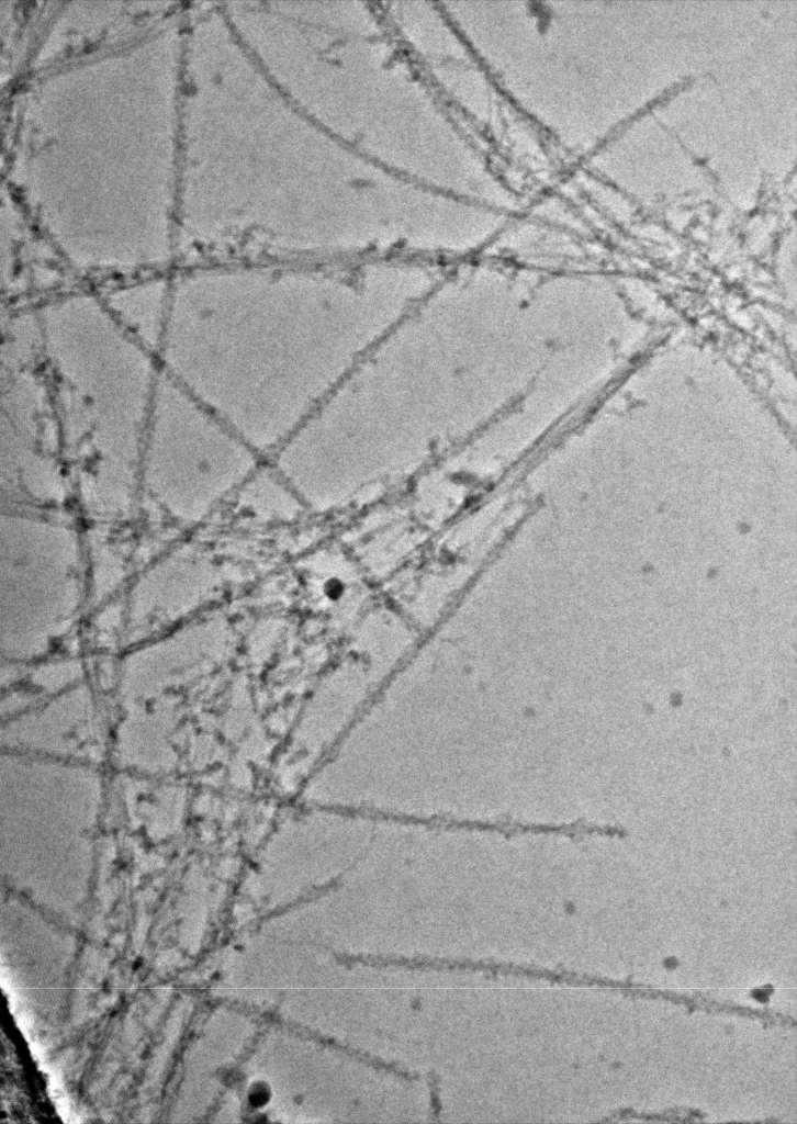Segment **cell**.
<instances>
[{"mask_svg": "<svg viewBox=\"0 0 797 1124\" xmlns=\"http://www.w3.org/2000/svg\"><path fill=\"white\" fill-rule=\"evenodd\" d=\"M418 277L361 260L188 265L172 272L160 371L271 458L380 338Z\"/></svg>", "mask_w": 797, "mask_h": 1124, "instance_id": "6da1fadb", "label": "cell"}, {"mask_svg": "<svg viewBox=\"0 0 797 1124\" xmlns=\"http://www.w3.org/2000/svg\"><path fill=\"white\" fill-rule=\"evenodd\" d=\"M35 307L63 459L74 469L86 510L123 516L141 484L161 373L157 357L115 323L97 292L68 289Z\"/></svg>", "mask_w": 797, "mask_h": 1124, "instance_id": "7a4b0ae2", "label": "cell"}, {"mask_svg": "<svg viewBox=\"0 0 797 1124\" xmlns=\"http://www.w3.org/2000/svg\"><path fill=\"white\" fill-rule=\"evenodd\" d=\"M260 456L160 373L144 439L141 484L173 519L197 524L260 467Z\"/></svg>", "mask_w": 797, "mask_h": 1124, "instance_id": "3957f363", "label": "cell"}, {"mask_svg": "<svg viewBox=\"0 0 797 1124\" xmlns=\"http://www.w3.org/2000/svg\"><path fill=\"white\" fill-rule=\"evenodd\" d=\"M79 536L53 519L1 516V653L10 662L45 654L75 622L83 598Z\"/></svg>", "mask_w": 797, "mask_h": 1124, "instance_id": "277c9868", "label": "cell"}, {"mask_svg": "<svg viewBox=\"0 0 797 1124\" xmlns=\"http://www.w3.org/2000/svg\"><path fill=\"white\" fill-rule=\"evenodd\" d=\"M102 803L91 766L5 751L1 760L2 859L90 856Z\"/></svg>", "mask_w": 797, "mask_h": 1124, "instance_id": "5b68a950", "label": "cell"}, {"mask_svg": "<svg viewBox=\"0 0 797 1124\" xmlns=\"http://www.w3.org/2000/svg\"><path fill=\"white\" fill-rule=\"evenodd\" d=\"M1 485L38 504L67 496L61 447L46 380L36 368L2 375Z\"/></svg>", "mask_w": 797, "mask_h": 1124, "instance_id": "8992f818", "label": "cell"}, {"mask_svg": "<svg viewBox=\"0 0 797 1124\" xmlns=\"http://www.w3.org/2000/svg\"><path fill=\"white\" fill-rule=\"evenodd\" d=\"M222 585L217 566L204 554L172 553L147 569L126 603L128 642L176 623L204 606Z\"/></svg>", "mask_w": 797, "mask_h": 1124, "instance_id": "52a82bcc", "label": "cell"}, {"mask_svg": "<svg viewBox=\"0 0 797 1124\" xmlns=\"http://www.w3.org/2000/svg\"><path fill=\"white\" fill-rule=\"evenodd\" d=\"M236 634L223 616L182 626L125 657L127 686L165 688L202 674L223 662L235 647Z\"/></svg>", "mask_w": 797, "mask_h": 1124, "instance_id": "ba28073f", "label": "cell"}, {"mask_svg": "<svg viewBox=\"0 0 797 1124\" xmlns=\"http://www.w3.org/2000/svg\"><path fill=\"white\" fill-rule=\"evenodd\" d=\"M171 285L172 272H156L113 281L97 293L115 323L157 357L168 319Z\"/></svg>", "mask_w": 797, "mask_h": 1124, "instance_id": "9c48e42d", "label": "cell"}, {"mask_svg": "<svg viewBox=\"0 0 797 1124\" xmlns=\"http://www.w3.org/2000/svg\"><path fill=\"white\" fill-rule=\"evenodd\" d=\"M245 505L262 516L272 519H292L306 509L295 492L270 465H261L244 484Z\"/></svg>", "mask_w": 797, "mask_h": 1124, "instance_id": "30bf717a", "label": "cell"}, {"mask_svg": "<svg viewBox=\"0 0 797 1124\" xmlns=\"http://www.w3.org/2000/svg\"><path fill=\"white\" fill-rule=\"evenodd\" d=\"M426 965L433 966V967L438 968V969H448V970H453V969H458V970H485V971H490L492 974H497L498 973V974H505V975H515V976H524V977H532V978H546V979H547V977L549 975V971L545 970V969L530 968V967H527V966H519V965H514V964L493 963V962H486V960L473 962V960H470V959H463V960H458V959H433V960H428V962L426 960Z\"/></svg>", "mask_w": 797, "mask_h": 1124, "instance_id": "8fae6325", "label": "cell"}]
</instances>
